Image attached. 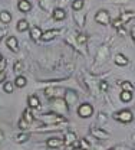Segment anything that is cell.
Masks as SVG:
<instances>
[{
    "instance_id": "13",
    "label": "cell",
    "mask_w": 135,
    "mask_h": 150,
    "mask_svg": "<svg viewBox=\"0 0 135 150\" xmlns=\"http://www.w3.org/2000/svg\"><path fill=\"white\" fill-rule=\"evenodd\" d=\"M42 29L39 28V26H33L32 29H30V38L33 39V40H39L40 36H42Z\"/></svg>"
},
{
    "instance_id": "2",
    "label": "cell",
    "mask_w": 135,
    "mask_h": 150,
    "mask_svg": "<svg viewBox=\"0 0 135 150\" xmlns=\"http://www.w3.org/2000/svg\"><path fill=\"white\" fill-rule=\"evenodd\" d=\"M114 118L121 121V123H131L132 121V112L129 110H122V111H118L114 114Z\"/></svg>"
},
{
    "instance_id": "15",
    "label": "cell",
    "mask_w": 135,
    "mask_h": 150,
    "mask_svg": "<svg viewBox=\"0 0 135 150\" xmlns=\"http://www.w3.org/2000/svg\"><path fill=\"white\" fill-rule=\"evenodd\" d=\"M115 64L119 65V67H125V65L128 64V58L125 55H122V54H118V55L115 56Z\"/></svg>"
},
{
    "instance_id": "10",
    "label": "cell",
    "mask_w": 135,
    "mask_h": 150,
    "mask_svg": "<svg viewBox=\"0 0 135 150\" xmlns=\"http://www.w3.org/2000/svg\"><path fill=\"white\" fill-rule=\"evenodd\" d=\"M56 35H58V30H55V29H52V30H46L45 33H42L40 39H43L45 42H49V40L55 39V36H56Z\"/></svg>"
},
{
    "instance_id": "36",
    "label": "cell",
    "mask_w": 135,
    "mask_h": 150,
    "mask_svg": "<svg viewBox=\"0 0 135 150\" xmlns=\"http://www.w3.org/2000/svg\"><path fill=\"white\" fill-rule=\"evenodd\" d=\"M111 150H118V149H111Z\"/></svg>"
},
{
    "instance_id": "20",
    "label": "cell",
    "mask_w": 135,
    "mask_h": 150,
    "mask_svg": "<svg viewBox=\"0 0 135 150\" xmlns=\"http://www.w3.org/2000/svg\"><path fill=\"white\" fill-rule=\"evenodd\" d=\"M30 110H32V108H26L24 112H23V120H24L26 123H29V124L33 123V115L30 114Z\"/></svg>"
},
{
    "instance_id": "35",
    "label": "cell",
    "mask_w": 135,
    "mask_h": 150,
    "mask_svg": "<svg viewBox=\"0 0 135 150\" xmlns=\"http://www.w3.org/2000/svg\"><path fill=\"white\" fill-rule=\"evenodd\" d=\"M1 59H3V56H1V55H0V62H1Z\"/></svg>"
},
{
    "instance_id": "4",
    "label": "cell",
    "mask_w": 135,
    "mask_h": 150,
    "mask_svg": "<svg viewBox=\"0 0 135 150\" xmlns=\"http://www.w3.org/2000/svg\"><path fill=\"white\" fill-rule=\"evenodd\" d=\"M95 20L98 23H101V25H108L111 22V16H109V13L106 10H99L95 15Z\"/></svg>"
},
{
    "instance_id": "7",
    "label": "cell",
    "mask_w": 135,
    "mask_h": 150,
    "mask_svg": "<svg viewBox=\"0 0 135 150\" xmlns=\"http://www.w3.org/2000/svg\"><path fill=\"white\" fill-rule=\"evenodd\" d=\"M46 144H48V147H50V149H56V147L63 146V140L59 139V137H50V139L46 142Z\"/></svg>"
},
{
    "instance_id": "21",
    "label": "cell",
    "mask_w": 135,
    "mask_h": 150,
    "mask_svg": "<svg viewBox=\"0 0 135 150\" xmlns=\"http://www.w3.org/2000/svg\"><path fill=\"white\" fill-rule=\"evenodd\" d=\"M131 100H132V93H129V91H122L121 93V101L129 103Z\"/></svg>"
},
{
    "instance_id": "28",
    "label": "cell",
    "mask_w": 135,
    "mask_h": 150,
    "mask_svg": "<svg viewBox=\"0 0 135 150\" xmlns=\"http://www.w3.org/2000/svg\"><path fill=\"white\" fill-rule=\"evenodd\" d=\"M22 69H23V64L20 62V61H17L16 64H15V72H22Z\"/></svg>"
},
{
    "instance_id": "18",
    "label": "cell",
    "mask_w": 135,
    "mask_h": 150,
    "mask_svg": "<svg viewBox=\"0 0 135 150\" xmlns=\"http://www.w3.org/2000/svg\"><path fill=\"white\" fill-rule=\"evenodd\" d=\"M27 29H29L27 20H19V22H17V30H19V32H26Z\"/></svg>"
},
{
    "instance_id": "3",
    "label": "cell",
    "mask_w": 135,
    "mask_h": 150,
    "mask_svg": "<svg viewBox=\"0 0 135 150\" xmlns=\"http://www.w3.org/2000/svg\"><path fill=\"white\" fill-rule=\"evenodd\" d=\"M92 112H94V108H92V105L88 104V103H83V104L79 105V108H78V115L82 117V118H88V117H91Z\"/></svg>"
},
{
    "instance_id": "25",
    "label": "cell",
    "mask_w": 135,
    "mask_h": 150,
    "mask_svg": "<svg viewBox=\"0 0 135 150\" xmlns=\"http://www.w3.org/2000/svg\"><path fill=\"white\" fill-rule=\"evenodd\" d=\"M3 90H4L6 93L12 94V93H13V90H15V84H13V82H4V87H3Z\"/></svg>"
},
{
    "instance_id": "22",
    "label": "cell",
    "mask_w": 135,
    "mask_h": 150,
    "mask_svg": "<svg viewBox=\"0 0 135 150\" xmlns=\"http://www.w3.org/2000/svg\"><path fill=\"white\" fill-rule=\"evenodd\" d=\"M132 18H134V13H132V12H128V13H124V15H121L119 20L122 22V25H125L128 20H131Z\"/></svg>"
},
{
    "instance_id": "14",
    "label": "cell",
    "mask_w": 135,
    "mask_h": 150,
    "mask_svg": "<svg viewBox=\"0 0 135 150\" xmlns=\"http://www.w3.org/2000/svg\"><path fill=\"white\" fill-rule=\"evenodd\" d=\"M65 18H66V12H65L63 9L56 7V9L53 10V19H55V20H63Z\"/></svg>"
},
{
    "instance_id": "37",
    "label": "cell",
    "mask_w": 135,
    "mask_h": 150,
    "mask_svg": "<svg viewBox=\"0 0 135 150\" xmlns=\"http://www.w3.org/2000/svg\"><path fill=\"white\" fill-rule=\"evenodd\" d=\"M0 40H1V36H0Z\"/></svg>"
},
{
    "instance_id": "29",
    "label": "cell",
    "mask_w": 135,
    "mask_h": 150,
    "mask_svg": "<svg viewBox=\"0 0 135 150\" xmlns=\"http://www.w3.org/2000/svg\"><path fill=\"white\" fill-rule=\"evenodd\" d=\"M19 126H20V129H29V126H30V124H29V123H26V121L22 118V120H20V123H19Z\"/></svg>"
},
{
    "instance_id": "23",
    "label": "cell",
    "mask_w": 135,
    "mask_h": 150,
    "mask_svg": "<svg viewBox=\"0 0 135 150\" xmlns=\"http://www.w3.org/2000/svg\"><path fill=\"white\" fill-rule=\"evenodd\" d=\"M121 87H122V90H124V91H129V93H132V91H134V87H132V84H131V82H128V81H125V82H121Z\"/></svg>"
},
{
    "instance_id": "11",
    "label": "cell",
    "mask_w": 135,
    "mask_h": 150,
    "mask_svg": "<svg viewBox=\"0 0 135 150\" xmlns=\"http://www.w3.org/2000/svg\"><path fill=\"white\" fill-rule=\"evenodd\" d=\"M6 43H7V46H9L13 52H17V51H19V48H17V39L15 36H9L7 40H6Z\"/></svg>"
},
{
    "instance_id": "17",
    "label": "cell",
    "mask_w": 135,
    "mask_h": 150,
    "mask_svg": "<svg viewBox=\"0 0 135 150\" xmlns=\"http://www.w3.org/2000/svg\"><path fill=\"white\" fill-rule=\"evenodd\" d=\"M65 90H62V88H49V90H46L45 94L48 95V97H58V94L56 93H63Z\"/></svg>"
},
{
    "instance_id": "26",
    "label": "cell",
    "mask_w": 135,
    "mask_h": 150,
    "mask_svg": "<svg viewBox=\"0 0 135 150\" xmlns=\"http://www.w3.org/2000/svg\"><path fill=\"white\" fill-rule=\"evenodd\" d=\"M72 7H73V10H80L83 7V0H73Z\"/></svg>"
},
{
    "instance_id": "1",
    "label": "cell",
    "mask_w": 135,
    "mask_h": 150,
    "mask_svg": "<svg viewBox=\"0 0 135 150\" xmlns=\"http://www.w3.org/2000/svg\"><path fill=\"white\" fill-rule=\"evenodd\" d=\"M39 120H42L46 124H56V123H63L65 117L56 115V114H46V115L43 114V115H39Z\"/></svg>"
},
{
    "instance_id": "34",
    "label": "cell",
    "mask_w": 135,
    "mask_h": 150,
    "mask_svg": "<svg viewBox=\"0 0 135 150\" xmlns=\"http://www.w3.org/2000/svg\"><path fill=\"white\" fill-rule=\"evenodd\" d=\"M73 150H83V149H80V147H75Z\"/></svg>"
},
{
    "instance_id": "27",
    "label": "cell",
    "mask_w": 135,
    "mask_h": 150,
    "mask_svg": "<svg viewBox=\"0 0 135 150\" xmlns=\"http://www.w3.org/2000/svg\"><path fill=\"white\" fill-rule=\"evenodd\" d=\"M78 143H79V147L80 149H83V150H88L89 147H91V144L85 140V139H82V140H78Z\"/></svg>"
},
{
    "instance_id": "30",
    "label": "cell",
    "mask_w": 135,
    "mask_h": 150,
    "mask_svg": "<svg viewBox=\"0 0 135 150\" xmlns=\"http://www.w3.org/2000/svg\"><path fill=\"white\" fill-rule=\"evenodd\" d=\"M78 42H79V43H85V42H86V36H85V35H79V36H78Z\"/></svg>"
},
{
    "instance_id": "19",
    "label": "cell",
    "mask_w": 135,
    "mask_h": 150,
    "mask_svg": "<svg viewBox=\"0 0 135 150\" xmlns=\"http://www.w3.org/2000/svg\"><path fill=\"white\" fill-rule=\"evenodd\" d=\"M0 20H1L3 23H9V22L12 20V15H10L9 12L3 10V12H0Z\"/></svg>"
},
{
    "instance_id": "9",
    "label": "cell",
    "mask_w": 135,
    "mask_h": 150,
    "mask_svg": "<svg viewBox=\"0 0 135 150\" xmlns=\"http://www.w3.org/2000/svg\"><path fill=\"white\" fill-rule=\"evenodd\" d=\"M27 105H29V108H39L40 107V101H39V98L36 95H30L29 98H27Z\"/></svg>"
},
{
    "instance_id": "6",
    "label": "cell",
    "mask_w": 135,
    "mask_h": 150,
    "mask_svg": "<svg viewBox=\"0 0 135 150\" xmlns=\"http://www.w3.org/2000/svg\"><path fill=\"white\" fill-rule=\"evenodd\" d=\"M52 104H53V107H55L58 111H62V112L68 111V105H66V103H65L62 98H56V100H53V101H52Z\"/></svg>"
},
{
    "instance_id": "12",
    "label": "cell",
    "mask_w": 135,
    "mask_h": 150,
    "mask_svg": "<svg viewBox=\"0 0 135 150\" xmlns=\"http://www.w3.org/2000/svg\"><path fill=\"white\" fill-rule=\"evenodd\" d=\"M17 7H19L20 12H24V13H26V12H30L32 4H30V1H27V0H20Z\"/></svg>"
},
{
    "instance_id": "16",
    "label": "cell",
    "mask_w": 135,
    "mask_h": 150,
    "mask_svg": "<svg viewBox=\"0 0 135 150\" xmlns=\"http://www.w3.org/2000/svg\"><path fill=\"white\" fill-rule=\"evenodd\" d=\"M15 87H19V88H23V87H26V84H27V81H26V78L23 76V75H19L16 79H15Z\"/></svg>"
},
{
    "instance_id": "33",
    "label": "cell",
    "mask_w": 135,
    "mask_h": 150,
    "mask_svg": "<svg viewBox=\"0 0 135 150\" xmlns=\"http://www.w3.org/2000/svg\"><path fill=\"white\" fill-rule=\"evenodd\" d=\"M3 139H4V134H3V131L0 130V142H1V140H3Z\"/></svg>"
},
{
    "instance_id": "5",
    "label": "cell",
    "mask_w": 135,
    "mask_h": 150,
    "mask_svg": "<svg viewBox=\"0 0 135 150\" xmlns=\"http://www.w3.org/2000/svg\"><path fill=\"white\" fill-rule=\"evenodd\" d=\"M63 144H65V146H78L76 134H75L73 131H68V133H66V136H65Z\"/></svg>"
},
{
    "instance_id": "24",
    "label": "cell",
    "mask_w": 135,
    "mask_h": 150,
    "mask_svg": "<svg viewBox=\"0 0 135 150\" xmlns=\"http://www.w3.org/2000/svg\"><path fill=\"white\" fill-rule=\"evenodd\" d=\"M29 140V134L27 133H20L19 136L16 137V142L17 143H24V142H27Z\"/></svg>"
},
{
    "instance_id": "8",
    "label": "cell",
    "mask_w": 135,
    "mask_h": 150,
    "mask_svg": "<svg viewBox=\"0 0 135 150\" xmlns=\"http://www.w3.org/2000/svg\"><path fill=\"white\" fill-rule=\"evenodd\" d=\"M92 136H95L97 139H99V140H106V139H109V134L106 133V131L104 130H99V129H92Z\"/></svg>"
},
{
    "instance_id": "31",
    "label": "cell",
    "mask_w": 135,
    "mask_h": 150,
    "mask_svg": "<svg viewBox=\"0 0 135 150\" xmlns=\"http://www.w3.org/2000/svg\"><path fill=\"white\" fill-rule=\"evenodd\" d=\"M101 90H102V91H106V90H108V84H106L105 81L101 82Z\"/></svg>"
},
{
    "instance_id": "32",
    "label": "cell",
    "mask_w": 135,
    "mask_h": 150,
    "mask_svg": "<svg viewBox=\"0 0 135 150\" xmlns=\"http://www.w3.org/2000/svg\"><path fill=\"white\" fill-rule=\"evenodd\" d=\"M4 78H6V72L0 71V82H3V81H4Z\"/></svg>"
}]
</instances>
